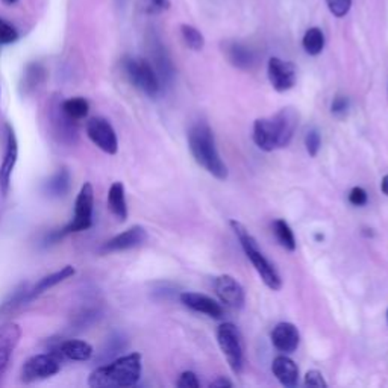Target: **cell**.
<instances>
[{
    "mask_svg": "<svg viewBox=\"0 0 388 388\" xmlns=\"http://www.w3.org/2000/svg\"><path fill=\"white\" fill-rule=\"evenodd\" d=\"M298 123L299 116L293 108H282L275 116L258 119L254 123V143L264 152L284 149L291 143Z\"/></svg>",
    "mask_w": 388,
    "mask_h": 388,
    "instance_id": "6da1fadb",
    "label": "cell"
},
{
    "mask_svg": "<svg viewBox=\"0 0 388 388\" xmlns=\"http://www.w3.org/2000/svg\"><path fill=\"white\" fill-rule=\"evenodd\" d=\"M190 152L200 167H203L215 179H227V167L219 153L215 144V136L208 123L199 122L191 126L188 132Z\"/></svg>",
    "mask_w": 388,
    "mask_h": 388,
    "instance_id": "7a4b0ae2",
    "label": "cell"
},
{
    "mask_svg": "<svg viewBox=\"0 0 388 388\" xmlns=\"http://www.w3.org/2000/svg\"><path fill=\"white\" fill-rule=\"evenodd\" d=\"M141 355L134 352L93 370L88 378V385L93 388L134 387L141 378Z\"/></svg>",
    "mask_w": 388,
    "mask_h": 388,
    "instance_id": "3957f363",
    "label": "cell"
},
{
    "mask_svg": "<svg viewBox=\"0 0 388 388\" xmlns=\"http://www.w3.org/2000/svg\"><path fill=\"white\" fill-rule=\"evenodd\" d=\"M230 225L232 227L234 234L237 235L239 244H242L246 257L250 259V262H252V266L258 271V275L261 276L262 282H264L267 287L273 291L281 290L282 279L279 276V273L275 269V266H273L271 262L264 257V254L261 252L255 237L249 232V230L243 223H239L237 220H231Z\"/></svg>",
    "mask_w": 388,
    "mask_h": 388,
    "instance_id": "277c9868",
    "label": "cell"
},
{
    "mask_svg": "<svg viewBox=\"0 0 388 388\" xmlns=\"http://www.w3.org/2000/svg\"><path fill=\"white\" fill-rule=\"evenodd\" d=\"M124 73L134 87L141 90L149 97H156L161 91V79H159L152 63L143 58H126L123 63Z\"/></svg>",
    "mask_w": 388,
    "mask_h": 388,
    "instance_id": "5b68a950",
    "label": "cell"
},
{
    "mask_svg": "<svg viewBox=\"0 0 388 388\" xmlns=\"http://www.w3.org/2000/svg\"><path fill=\"white\" fill-rule=\"evenodd\" d=\"M217 341L231 370L235 374L242 373L244 367V345L239 329L230 322L220 325L217 329Z\"/></svg>",
    "mask_w": 388,
    "mask_h": 388,
    "instance_id": "8992f818",
    "label": "cell"
},
{
    "mask_svg": "<svg viewBox=\"0 0 388 388\" xmlns=\"http://www.w3.org/2000/svg\"><path fill=\"white\" fill-rule=\"evenodd\" d=\"M93 208H95V190L90 182H85L76 198L73 222L68 226H65L61 232L56 234L55 238L58 239L60 237H64L67 234L82 232L90 230L91 225H93Z\"/></svg>",
    "mask_w": 388,
    "mask_h": 388,
    "instance_id": "52a82bcc",
    "label": "cell"
},
{
    "mask_svg": "<svg viewBox=\"0 0 388 388\" xmlns=\"http://www.w3.org/2000/svg\"><path fill=\"white\" fill-rule=\"evenodd\" d=\"M61 370V360L52 353H40L29 358L21 367V381L31 384L41 379H48Z\"/></svg>",
    "mask_w": 388,
    "mask_h": 388,
    "instance_id": "ba28073f",
    "label": "cell"
},
{
    "mask_svg": "<svg viewBox=\"0 0 388 388\" xmlns=\"http://www.w3.org/2000/svg\"><path fill=\"white\" fill-rule=\"evenodd\" d=\"M87 135L100 151H104L108 155L117 153L119 139L116 131L112 128V124L108 120L102 117L91 119L87 123Z\"/></svg>",
    "mask_w": 388,
    "mask_h": 388,
    "instance_id": "9c48e42d",
    "label": "cell"
},
{
    "mask_svg": "<svg viewBox=\"0 0 388 388\" xmlns=\"http://www.w3.org/2000/svg\"><path fill=\"white\" fill-rule=\"evenodd\" d=\"M214 290L217 298L226 306L234 308V310H242L246 302L244 289L242 287L234 276L231 275H220L214 281Z\"/></svg>",
    "mask_w": 388,
    "mask_h": 388,
    "instance_id": "30bf717a",
    "label": "cell"
},
{
    "mask_svg": "<svg viewBox=\"0 0 388 388\" xmlns=\"http://www.w3.org/2000/svg\"><path fill=\"white\" fill-rule=\"evenodd\" d=\"M267 73L271 87L275 88L278 93H285V91L291 90L296 85L298 73H296V65L290 61H284L281 58H276V56H273V58L269 60Z\"/></svg>",
    "mask_w": 388,
    "mask_h": 388,
    "instance_id": "8fae6325",
    "label": "cell"
},
{
    "mask_svg": "<svg viewBox=\"0 0 388 388\" xmlns=\"http://www.w3.org/2000/svg\"><path fill=\"white\" fill-rule=\"evenodd\" d=\"M21 328L17 323H4L0 326V384H2L6 370L9 367L11 358L20 343Z\"/></svg>",
    "mask_w": 388,
    "mask_h": 388,
    "instance_id": "7c38bea8",
    "label": "cell"
},
{
    "mask_svg": "<svg viewBox=\"0 0 388 388\" xmlns=\"http://www.w3.org/2000/svg\"><path fill=\"white\" fill-rule=\"evenodd\" d=\"M6 147H5V155L4 161L0 164V194L5 198L9 187H11V176L17 164L18 158V143L14 129L11 128V124H6Z\"/></svg>",
    "mask_w": 388,
    "mask_h": 388,
    "instance_id": "4fadbf2b",
    "label": "cell"
},
{
    "mask_svg": "<svg viewBox=\"0 0 388 388\" xmlns=\"http://www.w3.org/2000/svg\"><path fill=\"white\" fill-rule=\"evenodd\" d=\"M179 299L187 308H190V310L196 311V313H202L205 316L214 318V320H220V318H223V316H225L223 306L207 294L185 291V293L180 294Z\"/></svg>",
    "mask_w": 388,
    "mask_h": 388,
    "instance_id": "5bb4252c",
    "label": "cell"
},
{
    "mask_svg": "<svg viewBox=\"0 0 388 388\" xmlns=\"http://www.w3.org/2000/svg\"><path fill=\"white\" fill-rule=\"evenodd\" d=\"M147 232L143 226H132L124 232L112 237L109 242H107L102 247V252L111 254V252H122V250H129L134 247H139L143 243H146Z\"/></svg>",
    "mask_w": 388,
    "mask_h": 388,
    "instance_id": "9a60e30c",
    "label": "cell"
},
{
    "mask_svg": "<svg viewBox=\"0 0 388 388\" xmlns=\"http://www.w3.org/2000/svg\"><path fill=\"white\" fill-rule=\"evenodd\" d=\"M52 355L56 358L63 360H70V361H88L93 357V346L87 341L82 340H65L60 341L58 345L50 349Z\"/></svg>",
    "mask_w": 388,
    "mask_h": 388,
    "instance_id": "2e32d148",
    "label": "cell"
},
{
    "mask_svg": "<svg viewBox=\"0 0 388 388\" xmlns=\"http://www.w3.org/2000/svg\"><path fill=\"white\" fill-rule=\"evenodd\" d=\"M271 343L279 352L293 353L301 343L299 329L289 322L278 323L271 330Z\"/></svg>",
    "mask_w": 388,
    "mask_h": 388,
    "instance_id": "e0dca14e",
    "label": "cell"
},
{
    "mask_svg": "<svg viewBox=\"0 0 388 388\" xmlns=\"http://www.w3.org/2000/svg\"><path fill=\"white\" fill-rule=\"evenodd\" d=\"M271 372L276 376V379L287 388H294L299 384V367L291 358L279 355L273 360Z\"/></svg>",
    "mask_w": 388,
    "mask_h": 388,
    "instance_id": "ac0fdd59",
    "label": "cell"
},
{
    "mask_svg": "<svg viewBox=\"0 0 388 388\" xmlns=\"http://www.w3.org/2000/svg\"><path fill=\"white\" fill-rule=\"evenodd\" d=\"M226 58L235 68L239 70H250L255 65V53L250 50L247 45L238 43V41H230L225 45Z\"/></svg>",
    "mask_w": 388,
    "mask_h": 388,
    "instance_id": "d6986e66",
    "label": "cell"
},
{
    "mask_svg": "<svg viewBox=\"0 0 388 388\" xmlns=\"http://www.w3.org/2000/svg\"><path fill=\"white\" fill-rule=\"evenodd\" d=\"M151 52H152V60H153L152 65H153V68L156 70L159 79H161V82L172 81V77H173V64H172V61H170L164 45L161 43H159L158 40H152Z\"/></svg>",
    "mask_w": 388,
    "mask_h": 388,
    "instance_id": "ffe728a7",
    "label": "cell"
},
{
    "mask_svg": "<svg viewBox=\"0 0 388 388\" xmlns=\"http://www.w3.org/2000/svg\"><path fill=\"white\" fill-rule=\"evenodd\" d=\"M75 273H76V270H75L73 266H65V267H63L61 270L52 273V275L44 276L43 279L38 281V284L36 285V287H33V289L29 291V301L38 298L40 294H43L44 291H48V290L53 289L55 285H58V284L64 282L65 279L72 278V276L75 275Z\"/></svg>",
    "mask_w": 388,
    "mask_h": 388,
    "instance_id": "44dd1931",
    "label": "cell"
},
{
    "mask_svg": "<svg viewBox=\"0 0 388 388\" xmlns=\"http://www.w3.org/2000/svg\"><path fill=\"white\" fill-rule=\"evenodd\" d=\"M108 207L119 220L124 222L128 219V203L126 196H124V185L122 182H114L111 185L108 191Z\"/></svg>",
    "mask_w": 388,
    "mask_h": 388,
    "instance_id": "7402d4cb",
    "label": "cell"
},
{
    "mask_svg": "<svg viewBox=\"0 0 388 388\" xmlns=\"http://www.w3.org/2000/svg\"><path fill=\"white\" fill-rule=\"evenodd\" d=\"M68 190H70V173L65 168H61L58 173H55L45 184V193L50 198H63Z\"/></svg>",
    "mask_w": 388,
    "mask_h": 388,
    "instance_id": "603a6c76",
    "label": "cell"
},
{
    "mask_svg": "<svg viewBox=\"0 0 388 388\" xmlns=\"http://www.w3.org/2000/svg\"><path fill=\"white\" fill-rule=\"evenodd\" d=\"M302 45H303V50L311 55V56H317L320 55L325 49V33L320 28H310L303 36V40H302Z\"/></svg>",
    "mask_w": 388,
    "mask_h": 388,
    "instance_id": "cb8c5ba5",
    "label": "cell"
},
{
    "mask_svg": "<svg viewBox=\"0 0 388 388\" xmlns=\"http://www.w3.org/2000/svg\"><path fill=\"white\" fill-rule=\"evenodd\" d=\"M29 291L31 290L28 287V284H21L20 287L16 291H13V294H11L9 298L2 305H0V317L14 313L17 308H20L21 305H25L26 302H31Z\"/></svg>",
    "mask_w": 388,
    "mask_h": 388,
    "instance_id": "d4e9b609",
    "label": "cell"
},
{
    "mask_svg": "<svg viewBox=\"0 0 388 388\" xmlns=\"http://www.w3.org/2000/svg\"><path fill=\"white\" fill-rule=\"evenodd\" d=\"M61 109L68 119H72L73 122H77V120H82L88 116L90 105L84 97H72V99H67L63 102Z\"/></svg>",
    "mask_w": 388,
    "mask_h": 388,
    "instance_id": "484cf974",
    "label": "cell"
},
{
    "mask_svg": "<svg viewBox=\"0 0 388 388\" xmlns=\"http://www.w3.org/2000/svg\"><path fill=\"white\" fill-rule=\"evenodd\" d=\"M273 232H275L276 239L284 249L290 250V252H294L298 243H296L294 234L287 222L282 220V219H278V220L273 222Z\"/></svg>",
    "mask_w": 388,
    "mask_h": 388,
    "instance_id": "4316f807",
    "label": "cell"
},
{
    "mask_svg": "<svg viewBox=\"0 0 388 388\" xmlns=\"http://www.w3.org/2000/svg\"><path fill=\"white\" fill-rule=\"evenodd\" d=\"M179 29H180L182 40H184L188 49L194 52H200L205 48V37L202 36V32L198 28H194L191 25H180Z\"/></svg>",
    "mask_w": 388,
    "mask_h": 388,
    "instance_id": "83f0119b",
    "label": "cell"
},
{
    "mask_svg": "<svg viewBox=\"0 0 388 388\" xmlns=\"http://www.w3.org/2000/svg\"><path fill=\"white\" fill-rule=\"evenodd\" d=\"M305 147H306L308 155L313 156V158H316L317 153L320 152V147H322V136H320V132H318L317 129L308 131L306 135H305Z\"/></svg>",
    "mask_w": 388,
    "mask_h": 388,
    "instance_id": "f1b7e54d",
    "label": "cell"
},
{
    "mask_svg": "<svg viewBox=\"0 0 388 388\" xmlns=\"http://www.w3.org/2000/svg\"><path fill=\"white\" fill-rule=\"evenodd\" d=\"M326 5H328V9H329L330 14L341 18V17H346L349 14L350 6H352V0H326Z\"/></svg>",
    "mask_w": 388,
    "mask_h": 388,
    "instance_id": "f546056e",
    "label": "cell"
},
{
    "mask_svg": "<svg viewBox=\"0 0 388 388\" xmlns=\"http://www.w3.org/2000/svg\"><path fill=\"white\" fill-rule=\"evenodd\" d=\"M350 108V102H349V97L347 96H335L334 100H333V104H330V112L334 114L335 117H343L347 114Z\"/></svg>",
    "mask_w": 388,
    "mask_h": 388,
    "instance_id": "4dcf8cb0",
    "label": "cell"
},
{
    "mask_svg": "<svg viewBox=\"0 0 388 388\" xmlns=\"http://www.w3.org/2000/svg\"><path fill=\"white\" fill-rule=\"evenodd\" d=\"M305 385L314 387V388H326L328 382L325 381L323 374L318 370H310L305 374Z\"/></svg>",
    "mask_w": 388,
    "mask_h": 388,
    "instance_id": "1f68e13d",
    "label": "cell"
},
{
    "mask_svg": "<svg viewBox=\"0 0 388 388\" xmlns=\"http://www.w3.org/2000/svg\"><path fill=\"white\" fill-rule=\"evenodd\" d=\"M349 202L353 205V207H364V205L369 202L367 191L361 187L352 188L349 193Z\"/></svg>",
    "mask_w": 388,
    "mask_h": 388,
    "instance_id": "d6a6232c",
    "label": "cell"
},
{
    "mask_svg": "<svg viewBox=\"0 0 388 388\" xmlns=\"http://www.w3.org/2000/svg\"><path fill=\"white\" fill-rule=\"evenodd\" d=\"M176 385H178L179 388H199V387H200V382H199V379H198L196 373L188 370V372L180 373Z\"/></svg>",
    "mask_w": 388,
    "mask_h": 388,
    "instance_id": "836d02e7",
    "label": "cell"
},
{
    "mask_svg": "<svg viewBox=\"0 0 388 388\" xmlns=\"http://www.w3.org/2000/svg\"><path fill=\"white\" fill-rule=\"evenodd\" d=\"M168 6H170L168 0H146V9L147 13L151 14L161 13L164 9H168Z\"/></svg>",
    "mask_w": 388,
    "mask_h": 388,
    "instance_id": "e575fe53",
    "label": "cell"
},
{
    "mask_svg": "<svg viewBox=\"0 0 388 388\" xmlns=\"http://www.w3.org/2000/svg\"><path fill=\"white\" fill-rule=\"evenodd\" d=\"M210 387H211V388H225V387H232V382H231V381H227V379H225V378H219V379H217L215 382H212Z\"/></svg>",
    "mask_w": 388,
    "mask_h": 388,
    "instance_id": "d590c367",
    "label": "cell"
},
{
    "mask_svg": "<svg viewBox=\"0 0 388 388\" xmlns=\"http://www.w3.org/2000/svg\"><path fill=\"white\" fill-rule=\"evenodd\" d=\"M381 191L385 194V196H388V175H385L381 180Z\"/></svg>",
    "mask_w": 388,
    "mask_h": 388,
    "instance_id": "8d00e7d4",
    "label": "cell"
},
{
    "mask_svg": "<svg viewBox=\"0 0 388 388\" xmlns=\"http://www.w3.org/2000/svg\"><path fill=\"white\" fill-rule=\"evenodd\" d=\"M4 2H5V4H8V5H14V4H17V2H18V0H4Z\"/></svg>",
    "mask_w": 388,
    "mask_h": 388,
    "instance_id": "74e56055",
    "label": "cell"
},
{
    "mask_svg": "<svg viewBox=\"0 0 388 388\" xmlns=\"http://www.w3.org/2000/svg\"><path fill=\"white\" fill-rule=\"evenodd\" d=\"M387 322H388V311H387Z\"/></svg>",
    "mask_w": 388,
    "mask_h": 388,
    "instance_id": "f35d334b",
    "label": "cell"
}]
</instances>
